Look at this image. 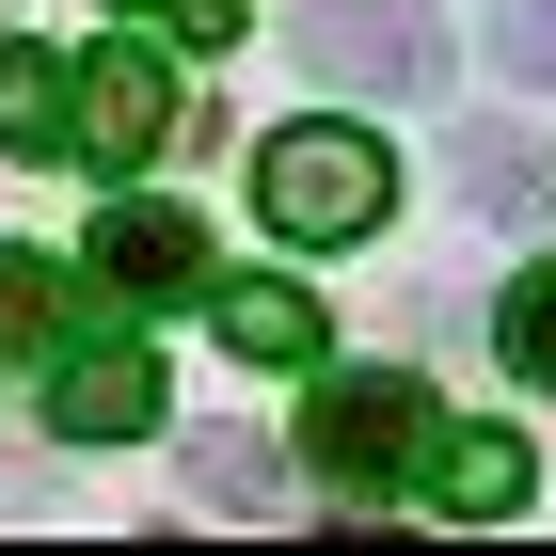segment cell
Listing matches in <instances>:
<instances>
[{"mask_svg": "<svg viewBox=\"0 0 556 556\" xmlns=\"http://www.w3.org/2000/svg\"><path fill=\"white\" fill-rule=\"evenodd\" d=\"M80 270L128 302V318H143V302H191V287H207V223H191V207H160V191H112Z\"/></svg>", "mask_w": 556, "mask_h": 556, "instance_id": "5", "label": "cell"}, {"mask_svg": "<svg viewBox=\"0 0 556 556\" xmlns=\"http://www.w3.org/2000/svg\"><path fill=\"white\" fill-rule=\"evenodd\" d=\"M493 350H509L525 382H556V255H541V270H525V287H509V302H493Z\"/></svg>", "mask_w": 556, "mask_h": 556, "instance_id": "12", "label": "cell"}, {"mask_svg": "<svg viewBox=\"0 0 556 556\" xmlns=\"http://www.w3.org/2000/svg\"><path fill=\"white\" fill-rule=\"evenodd\" d=\"M462 207H477V223H541V207H556V143L462 128Z\"/></svg>", "mask_w": 556, "mask_h": 556, "instance_id": "9", "label": "cell"}, {"mask_svg": "<svg viewBox=\"0 0 556 556\" xmlns=\"http://www.w3.org/2000/svg\"><path fill=\"white\" fill-rule=\"evenodd\" d=\"M160 128H175V64H160V48H96V64H80V160L128 175Z\"/></svg>", "mask_w": 556, "mask_h": 556, "instance_id": "6", "label": "cell"}, {"mask_svg": "<svg viewBox=\"0 0 556 556\" xmlns=\"http://www.w3.org/2000/svg\"><path fill=\"white\" fill-rule=\"evenodd\" d=\"M239 16H255V0H160V33H175V48H239Z\"/></svg>", "mask_w": 556, "mask_h": 556, "instance_id": "15", "label": "cell"}, {"mask_svg": "<svg viewBox=\"0 0 556 556\" xmlns=\"http://www.w3.org/2000/svg\"><path fill=\"white\" fill-rule=\"evenodd\" d=\"M191 493H207V509H270V493H287V462H270L255 429H191Z\"/></svg>", "mask_w": 556, "mask_h": 556, "instance_id": "11", "label": "cell"}, {"mask_svg": "<svg viewBox=\"0 0 556 556\" xmlns=\"http://www.w3.org/2000/svg\"><path fill=\"white\" fill-rule=\"evenodd\" d=\"M160 350L143 334H48V429L64 445H128V429H160Z\"/></svg>", "mask_w": 556, "mask_h": 556, "instance_id": "4", "label": "cell"}, {"mask_svg": "<svg viewBox=\"0 0 556 556\" xmlns=\"http://www.w3.org/2000/svg\"><path fill=\"white\" fill-rule=\"evenodd\" d=\"M493 64L509 80H556V0H493Z\"/></svg>", "mask_w": 556, "mask_h": 556, "instance_id": "14", "label": "cell"}, {"mask_svg": "<svg viewBox=\"0 0 556 556\" xmlns=\"http://www.w3.org/2000/svg\"><path fill=\"white\" fill-rule=\"evenodd\" d=\"M429 493L462 525H509L525 493H541V462H525V429H445V445H429Z\"/></svg>", "mask_w": 556, "mask_h": 556, "instance_id": "7", "label": "cell"}, {"mask_svg": "<svg viewBox=\"0 0 556 556\" xmlns=\"http://www.w3.org/2000/svg\"><path fill=\"white\" fill-rule=\"evenodd\" d=\"M0 143H16V160H64V143H80V80H64L48 48H16V33H0Z\"/></svg>", "mask_w": 556, "mask_h": 556, "instance_id": "10", "label": "cell"}, {"mask_svg": "<svg viewBox=\"0 0 556 556\" xmlns=\"http://www.w3.org/2000/svg\"><path fill=\"white\" fill-rule=\"evenodd\" d=\"M429 445H445V429H429V382H414V366H334L318 414H302V462L334 477L350 509L397 493V477H429Z\"/></svg>", "mask_w": 556, "mask_h": 556, "instance_id": "2", "label": "cell"}, {"mask_svg": "<svg viewBox=\"0 0 556 556\" xmlns=\"http://www.w3.org/2000/svg\"><path fill=\"white\" fill-rule=\"evenodd\" d=\"M207 318H223V350H239V366H318V302H302V287H270V270L207 287Z\"/></svg>", "mask_w": 556, "mask_h": 556, "instance_id": "8", "label": "cell"}, {"mask_svg": "<svg viewBox=\"0 0 556 556\" xmlns=\"http://www.w3.org/2000/svg\"><path fill=\"white\" fill-rule=\"evenodd\" d=\"M287 48H302V64H318L334 96H382V112L445 80V33H429L414 0H318V16H302Z\"/></svg>", "mask_w": 556, "mask_h": 556, "instance_id": "3", "label": "cell"}, {"mask_svg": "<svg viewBox=\"0 0 556 556\" xmlns=\"http://www.w3.org/2000/svg\"><path fill=\"white\" fill-rule=\"evenodd\" d=\"M382 207H397V160H382L366 128H334V112H318V128H270V143H255V223H270V239H302V255L366 239Z\"/></svg>", "mask_w": 556, "mask_h": 556, "instance_id": "1", "label": "cell"}, {"mask_svg": "<svg viewBox=\"0 0 556 556\" xmlns=\"http://www.w3.org/2000/svg\"><path fill=\"white\" fill-rule=\"evenodd\" d=\"M0 334H16V350L64 334V270H48V255H0Z\"/></svg>", "mask_w": 556, "mask_h": 556, "instance_id": "13", "label": "cell"}]
</instances>
